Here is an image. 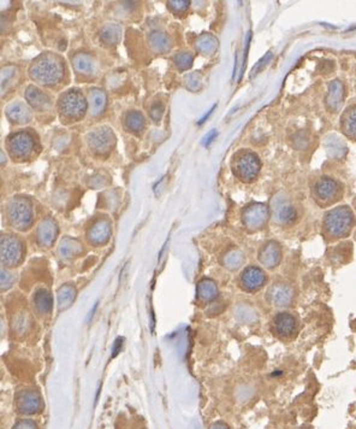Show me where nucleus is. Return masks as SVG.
Masks as SVG:
<instances>
[{
    "mask_svg": "<svg viewBox=\"0 0 356 429\" xmlns=\"http://www.w3.org/2000/svg\"><path fill=\"white\" fill-rule=\"evenodd\" d=\"M356 226V215L350 206L340 205L325 212L321 222V235L326 242L348 238Z\"/></svg>",
    "mask_w": 356,
    "mask_h": 429,
    "instance_id": "1",
    "label": "nucleus"
},
{
    "mask_svg": "<svg viewBox=\"0 0 356 429\" xmlns=\"http://www.w3.org/2000/svg\"><path fill=\"white\" fill-rule=\"evenodd\" d=\"M29 75L35 82L44 86H53L62 80L64 65L62 59L53 53H44L35 59L29 69Z\"/></svg>",
    "mask_w": 356,
    "mask_h": 429,
    "instance_id": "2",
    "label": "nucleus"
},
{
    "mask_svg": "<svg viewBox=\"0 0 356 429\" xmlns=\"http://www.w3.org/2000/svg\"><path fill=\"white\" fill-rule=\"evenodd\" d=\"M344 185L331 176H320L312 184L310 196L314 203L321 209H327L343 199Z\"/></svg>",
    "mask_w": 356,
    "mask_h": 429,
    "instance_id": "3",
    "label": "nucleus"
},
{
    "mask_svg": "<svg viewBox=\"0 0 356 429\" xmlns=\"http://www.w3.org/2000/svg\"><path fill=\"white\" fill-rule=\"evenodd\" d=\"M260 169H261V162L258 155L248 150L237 152L232 160L233 174L243 182L254 181L258 178Z\"/></svg>",
    "mask_w": 356,
    "mask_h": 429,
    "instance_id": "4",
    "label": "nucleus"
},
{
    "mask_svg": "<svg viewBox=\"0 0 356 429\" xmlns=\"http://www.w3.org/2000/svg\"><path fill=\"white\" fill-rule=\"evenodd\" d=\"M59 111L69 121H77L86 113L88 103L80 91L71 89L59 98Z\"/></svg>",
    "mask_w": 356,
    "mask_h": 429,
    "instance_id": "5",
    "label": "nucleus"
},
{
    "mask_svg": "<svg viewBox=\"0 0 356 429\" xmlns=\"http://www.w3.org/2000/svg\"><path fill=\"white\" fill-rule=\"evenodd\" d=\"M8 218L10 224L19 230H27L33 223L32 204L26 198H14L9 204Z\"/></svg>",
    "mask_w": 356,
    "mask_h": 429,
    "instance_id": "6",
    "label": "nucleus"
},
{
    "mask_svg": "<svg viewBox=\"0 0 356 429\" xmlns=\"http://www.w3.org/2000/svg\"><path fill=\"white\" fill-rule=\"evenodd\" d=\"M272 332L283 341L295 340L300 332V319L289 311H280L272 320Z\"/></svg>",
    "mask_w": 356,
    "mask_h": 429,
    "instance_id": "7",
    "label": "nucleus"
},
{
    "mask_svg": "<svg viewBox=\"0 0 356 429\" xmlns=\"http://www.w3.org/2000/svg\"><path fill=\"white\" fill-rule=\"evenodd\" d=\"M266 298L273 307L285 309L291 307L295 303L296 291L291 284L285 283V282H278L268 289Z\"/></svg>",
    "mask_w": 356,
    "mask_h": 429,
    "instance_id": "8",
    "label": "nucleus"
},
{
    "mask_svg": "<svg viewBox=\"0 0 356 429\" xmlns=\"http://www.w3.org/2000/svg\"><path fill=\"white\" fill-rule=\"evenodd\" d=\"M9 151L11 156L17 160H27L34 151L35 141L34 137L28 131H20L10 136L8 142Z\"/></svg>",
    "mask_w": 356,
    "mask_h": 429,
    "instance_id": "9",
    "label": "nucleus"
},
{
    "mask_svg": "<svg viewBox=\"0 0 356 429\" xmlns=\"http://www.w3.org/2000/svg\"><path fill=\"white\" fill-rule=\"evenodd\" d=\"M23 244L20 239L13 235H4L2 238V262L4 265L16 266L23 258Z\"/></svg>",
    "mask_w": 356,
    "mask_h": 429,
    "instance_id": "10",
    "label": "nucleus"
},
{
    "mask_svg": "<svg viewBox=\"0 0 356 429\" xmlns=\"http://www.w3.org/2000/svg\"><path fill=\"white\" fill-rule=\"evenodd\" d=\"M270 212H268L267 206L264 204H252L244 209L242 220L243 224L249 230H259L265 227L267 223Z\"/></svg>",
    "mask_w": 356,
    "mask_h": 429,
    "instance_id": "11",
    "label": "nucleus"
},
{
    "mask_svg": "<svg viewBox=\"0 0 356 429\" xmlns=\"http://www.w3.org/2000/svg\"><path fill=\"white\" fill-rule=\"evenodd\" d=\"M115 140L116 137L113 135V131L106 127L95 129L87 137L89 149L99 155L107 154L111 151V149L115 145Z\"/></svg>",
    "mask_w": 356,
    "mask_h": 429,
    "instance_id": "12",
    "label": "nucleus"
},
{
    "mask_svg": "<svg viewBox=\"0 0 356 429\" xmlns=\"http://www.w3.org/2000/svg\"><path fill=\"white\" fill-rule=\"evenodd\" d=\"M267 282V275L261 268L250 265L243 270L240 277V286L246 292H258Z\"/></svg>",
    "mask_w": 356,
    "mask_h": 429,
    "instance_id": "13",
    "label": "nucleus"
},
{
    "mask_svg": "<svg viewBox=\"0 0 356 429\" xmlns=\"http://www.w3.org/2000/svg\"><path fill=\"white\" fill-rule=\"evenodd\" d=\"M41 406H43L41 398L35 391H25L17 395V409L21 413L33 415L39 412Z\"/></svg>",
    "mask_w": 356,
    "mask_h": 429,
    "instance_id": "14",
    "label": "nucleus"
},
{
    "mask_svg": "<svg viewBox=\"0 0 356 429\" xmlns=\"http://www.w3.org/2000/svg\"><path fill=\"white\" fill-rule=\"evenodd\" d=\"M259 260L267 269H274L282 260V248L276 241H268L259 251Z\"/></svg>",
    "mask_w": 356,
    "mask_h": 429,
    "instance_id": "15",
    "label": "nucleus"
},
{
    "mask_svg": "<svg viewBox=\"0 0 356 429\" xmlns=\"http://www.w3.org/2000/svg\"><path fill=\"white\" fill-rule=\"evenodd\" d=\"M340 131L346 139L356 141V104H351L343 111L339 122Z\"/></svg>",
    "mask_w": 356,
    "mask_h": 429,
    "instance_id": "16",
    "label": "nucleus"
},
{
    "mask_svg": "<svg viewBox=\"0 0 356 429\" xmlns=\"http://www.w3.org/2000/svg\"><path fill=\"white\" fill-rule=\"evenodd\" d=\"M111 233V223L107 220L95 222L88 230V240L94 245H104L109 241Z\"/></svg>",
    "mask_w": 356,
    "mask_h": 429,
    "instance_id": "17",
    "label": "nucleus"
},
{
    "mask_svg": "<svg viewBox=\"0 0 356 429\" xmlns=\"http://www.w3.org/2000/svg\"><path fill=\"white\" fill-rule=\"evenodd\" d=\"M274 217L279 224L283 226H291L298 220L297 206L292 205L291 203L283 202L274 210Z\"/></svg>",
    "mask_w": 356,
    "mask_h": 429,
    "instance_id": "18",
    "label": "nucleus"
},
{
    "mask_svg": "<svg viewBox=\"0 0 356 429\" xmlns=\"http://www.w3.org/2000/svg\"><path fill=\"white\" fill-rule=\"evenodd\" d=\"M57 234H58V227L57 223L52 218H46L40 223V226L38 228V241L39 244L46 246L49 247L55 242L57 238Z\"/></svg>",
    "mask_w": 356,
    "mask_h": 429,
    "instance_id": "19",
    "label": "nucleus"
},
{
    "mask_svg": "<svg viewBox=\"0 0 356 429\" xmlns=\"http://www.w3.org/2000/svg\"><path fill=\"white\" fill-rule=\"evenodd\" d=\"M26 98L28 103L38 111H44L51 107V99L49 95L35 86H29L27 88Z\"/></svg>",
    "mask_w": 356,
    "mask_h": 429,
    "instance_id": "20",
    "label": "nucleus"
},
{
    "mask_svg": "<svg viewBox=\"0 0 356 429\" xmlns=\"http://www.w3.org/2000/svg\"><path fill=\"white\" fill-rule=\"evenodd\" d=\"M7 115L15 123H28L32 118L31 110L22 101H15V103L9 105Z\"/></svg>",
    "mask_w": 356,
    "mask_h": 429,
    "instance_id": "21",
    "label": "nucleus"
},
{
    "mask_svg": "<svg viewBox=\"0 0 356 429\" xmlns=\"http://www.w3.org/2000/svg\"><path fill=\"white\" fill-rule=\"evenodd\" d=\"M106 106V94L101 89L94 88L89 92L88 107L92 116H99L104 112Z\"/></svg>",
    "mask_w": 356,
    "mask_h": 429,
    "instance_id": "22",
    "label": "nucleus"
},
{
    "mask_svg": "<svg viewBox=\"0 0 356 429\" xmlns=\"http://www.w3.org/2000/svg\"><path fill=\"white\" fill-rule=\"evenodd\" d=\"M197 297L201 302H213L218 297L217 283L211 278H203L197 284Z\"/></svg>",
    "mask_w": 356,
    "mask_h": 429,
    "instance_id": "23",
    "label": "nucleus"
},
{
    "mask_svg": "<svg viewBox=\"0 0 356 429\" xmlns=\"http://www.w3.org/2000/svg\"><path fill=\"white\" fill-rule=\"evenodd\" d=\"M34 303L40 314H49L52 309V296L47 290H39L34 296Z\"/></svg>",
    "mask_w": 356,
    "mask_h": 429,
    "instance_id": "24",
    "label": "nucleus"
},
{
    "mask_svg": "<svg viewBox=\"0 0 356 429\" xmlns=\"http://www.w3.org/2000/svg\"><path fill=\"white\" fill-rule=\"evenodd\" d=\"M73 64L75 70L80 74H92V71L94 70V61L91 56L86 55V53H77L74 57Z\"/></svg>",
    "mask_w": 356,
    "mask_h": 429,
    "instance_id": "25",
    "label": "nucleus"
},
{
    "mask_svg": "<svg viewBox=\"0 0 356 429\" xmlns=\"http://www.w3.org/2000/svg\"><path fill=\"white\" fill-rule=\"evenodd\" d=\"M122 28L117 25H107L101 31V40L107 45H116L121 40Z\"/></svg>",
    "mask_w": 356,
    "mask_h": 429,
    "instance_id": "26",
    "label": "nucleus"
},
{
    "mask_svg": "<svg viewBox=\"0 0 356 429\" xmlns=\"http://www.w3.org/2000/svg\"><path fill=\"white\" fill-rule=\"evenodd\" d=\"M75 297H76V291L70 284H65L59 289L58 291V308L59 310L62 309H67L74 302Z\"/></svg>",
    "mask_w": 356,
    "mask_h": 429,
    "instance_id": "27",
    "label": "nucleus"
},
{
    "mask_svg": "<svg viewBox=\"0 0 356 429\" xmlns=\"http://www.w3.org/2000/svg\"><path fill=\"white\" fill-rule=\"evenodd\" d=\"M125 127L131 131H141L145 127V117L140 111H130L125 116Z\"/></svg>",
    "mask_w": 356,
    "mask_h": 429,
    "instance_id": "28",
    "label": "nucleus"
},
{
    "mask_svg": "<svg viewBox=\"0 0 356 429\" xmlns=\"http://www.w3.org/2000/svg\"><path fill=\"white\" fill-rule=\"evenodd\" d=\"M81 251H82V247H81L80 242L71 238H65L61 242V247H59V252L65 258L76 256Z\"/></svg>",
    "mask_w": 356,
    "mask_h": 429,
    "instance_id": "29",
    "label": "nucleus"
},
{
    "mask_svg": "<svg viewBox=\"0 0 356 429\" xmlns=\"http://www.w3.org/2000/svg\"><path fill=\"white\" fill-rule=\"evenodd\" d=\"M149 43H151L152 47L155 51H159V52H165L170 49V40L164 33L161 32H153L151 33L148 38Z\"/></svg>",
    "mask_w": 356,
    "mask_h": 429,
    "instance_id": "30",
    "label": "nucleus"
},
{
    "mask_svg": "<svg viewBox=\"0 0 356 429\" xmlns=\"http://www.w3.org/2000/svg\"><path fill=\"white\" fill-rule=\"evenodd\" d=\"M243 263V254L240 251H231L226 254L224 258V264H225L226 268L235 270L240 268Z\"/></svg>",
    "mask_w": 356,
    "mask_h": 429,
    "instance_id": "31",
    "label": "nucleus"
},
{
    "mask_svg": "<svg viewBox=\"0 0 356 429\" xmlns=\"http://www.w3.org/2000/svg\"><path fill=\"white\" fill-rule=\"evenodd\" d=\"M215 46H217V41L209 35H202L196 43V49L203 53L213 52Z\"/></svg>",
    "mask_w": 356,
    "mask_h": 429,
    "instance_id": "32",
    "label": "nucleus"
},
{
    "mask_svg": "<svg viewBox=\"0 0 356 429\" xmlns=\"http://www.w3.org/2000/svg\"><path fill=\"white\" fill-rule=\"evenodd\" d=\"M173 61H175L176 67H177L179 70H187V69H189L191 65H193L194 57L193 55H190L189 52H181L178 53L177 56H175Z\"/></svg>",
    "mask_w": 356,
    "mask_h": 429,
    "instance_id": "33",
    "label": "nucleus"
},
{
    "mask_svg": "<svg viewBox=\"0 0 356 429\" xmlns=\"http://www.w3.org/2000/svg\"><path fill=\"white\" fill-rule=\"evenodd\" d=\"M190 3L188 0H173V2H169L170 8L172 9L175 13H184L188 8H189Z\"/></svg>",
    "mask_w": 356,
    "mask_h": 429,
    "instance_id": "34",
    "label": "nucleus"
},
{
    "mask_svg": "<svg viewBox=\"0 0 356 429\" xmlns=\"http://www.w3.org/2000/svg\"><path fill=\"white\" fill-rule=\"evenodd\" d=\"M149 113H151L152 119L155 122H158L161 118V116H163L164 113V106L161 103H155L151 106V110H149Z\"/></svg>",
    "mask_w": 356,
    "mask_h": 429,
    "instance_id": "35",
    "label": "nucleus"
},
{
    "mask_svg": "<svg viewBox=\"0 0 356 429\" xmlns=\"http://www.w3.org/2000/svg\"><path fill=\"white\" fill-rule=\"evenodd\" d=\"M14 281V277L11 276V274H9V272L4 271L3 270L2 271V284H3V289H8V287L11 286V282Z\"/></svg>",
    "mask_w": 356,
    "mask_h": 429,
    "instance_id": "36",
    "label": "nucleus"
},
{
    "mask_svg": "<svg viewBox=\"0 0 356 429\" xmlns=\"http://www.w3.org/2000/svg\"><path fill=\"white\" fill-rule=\"evenodd\" d=\"M14 429H37V425H35L32 421L25 419V421H21L17 423Z\"/></svg>",
    "mask_w": 356,
    "mask_h": 429,
    "instance_id": "37",
    "label": "nucleus"
},
{
    "mask_svg": "<svg viewBox=\"0 0 356 429\" xmlns=\"http://www.w3.org/2000/svg\"><path fill=\"white\" fill-rule=\"evenodd\" d=\"M14 71H15L14 68H5L4 70H3V74H2L3 86H4V83H7L8 81L10 80V77L14 76Z\"/></svg>",
    "mask_w": 356,
    "mask_h": 429,
    "instance_id": "38",
    "label": "nucleus"
},
{
    "mask_svg": "<svg viewBox=\"0 0 356 429\" xmlns=\"http://www.w3.org/2000/svg\"><path fill=\"white\" fill-rule=\"evenodd\" d=\"M122 345H123V338H118L115 341V345H113V349H112V357H116L118 355L119 352H121L122 350Z\"/></svg>",
    "mask_w": 356,
    "mask_h": 429,
    "instance_id": "39",
    "label": "nucleus"
},
{
    "mask_svg": "<svg viewBox=\"0 0 356 429\" xmlns=\"http://www.w3.org/2000/svg\"><path fill=\"white\" fill-rule=\"evenodd\" d=\"M209 429H230L229 425L226 424V423L224 422H215L213 424L211 425V428Z\"/></svg>",
    "mask_w": 356,
    "mask_h": 429,
    "instance_id": "40",
    "label": "nucleus"
},
{
    "mask_svg": "<svg viewBox=\"0 0 356 429\" xmlns=\"http://www.w3.org/2000/svg\"><path fill=\"white\" fill-rule=\"evenodd\" d=\"M352 205H354V209H355V211H356V198L354 199V202H352Z\"/></svg>",
    "mask_w": 356,
    "mask_h": 429,
    "instance_id": "41",
    "label": "nucleus"
},
{
    "mask_svg": "<svg viewBox=\"0 0 356 429\" xmlns=\"http://www.w3.org/2000/svg\"><path fill=\"white\" fill-rule=\"evenodd\" d=\"M354 239L356 240V230H355V233H354Z\"/></svg>",
    "mask_w": 356,
    "mask_h": 429,
    "instance_id": "42",
    "label": "nucleus"
}]
</instances>
